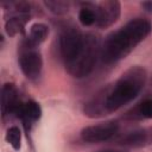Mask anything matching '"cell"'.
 Segmentation results:
<instances>
[{"label":"cell","instance_id":"cell-1","mask_svg":"<svg viewBox=\"0 0 152 152\" xmlns=\"http://www.w3.org/2000/svg\"><path fill=\"white\" fill-rule=\"evenodd\" d=\"M151 31V24L145 19H133L119 31L112 33L101 48V57L106 63L125 58Z\"/></svg>","mask_w":152,"mask_h":152},{"label":"cell","instance_id":"cell-2","mask_svg":"<svg viewBox=\"0 0 152 152\" xmlns=\"http://www.w3.org/2000/svg\"><path fill=\"white\" fill-rule=\"evenodd\" d=\"M146 81V71L140 66H133L121 75L114 89L104 100V108L108 112H114L128 103L142 89Z\"/></svg>","mask_w":152,"mask_h":152},{"label":"cell","instance_id":"cell-3","mask_svg":"<svg viewBox=\"0 0 152 152\" xmlns=\"http://www.w3.org/2000/svg\"><path fill=\"white\" fill-rule=\"evenodd\" d=\"M101 52V48L99 45V40L93 34H88L84 37V45L81 53L70 63L66 64L68 71L74 77H83L87 76L94 68L96 63V58Z\"/></svg>","mask_w":152,"mask_h":152},{"label":"cell","instance_id":"cell-4","mask_svg":"<svg viewBox=\"0 0 152 152\" xmlns=\"http://www.w3.org/2000/svg\"><path fill=\"white\" fill-rule=\"evenodd\" d=\"M84 45V37L76 28L65 30L59 38V49L63 59L68 63L72 62L82 51Z\"/></svg>","mask_w":152,"mask_h":152},{"label":"cell","instance_id":"cell-5","mask_svg":"<svg viewBox=\"0 0 152 152\" xmlns=\"http://www.w3.org/2000/svg\"><path fill=\"white\" fill-rule=\"evenodd\" d=\"M118 124L115 121L101 122L97 125L84 127L81 131V138L87 142H100L108 140L118 132Z\"/></svg>","mask_w":152,"mask_h":152},{"label":"cell","instance_id":"cell-6","mask_svg":"<svg viewBox=\"0 0 152 152\" xmlns=\"http://www.w3.org/2000/svg\"><path fill=\"white\" fill-rule=\"evenodd\" d=\"M120 2L116 0L103 1L97 6L95 11L96 24L99 27H108L113 25L120 17Z\"/></svg>","mask_w":152,"mask_h":152},{"label":"cell","instance_id":"cell-7","mask_svg":"<svg viewBox=\"0 0 152 152\" xmlns=\"http://www.w3.org/2000/svg\"><path fill=\"white\" fill-rule=\"evenodd\" d=\"M19 64L24 75L30 80H34L40 75L42 71V56L39 52L34 50H27L21 53L19 58Z\"/></svg>","mask_w":152,"mask_h":152},{"label":"cell","instance_id":"cell-8","mask_svg":"<svg viewBox=\"0 0 152 152\" xmlns=\"http://www.w3.org/2000/svg\"><path fill=\"white\" fill-rule=\"evenodd\" d=\"M18 97H17V89L14 84L6 83L1 89V112L2 115H7L10 113L15 112L18 107Z\"/></svg>","mask_w":152,"mask_h":152},{"label":"cell","instance_id":"cell-9","mask_svg":"<svg viewBox=\"0 0 152 152\" xmlns=\"http://www.w3.org/2000/svg\"><path fill=\"white\" fill-rule=\"evenodd\" d=\"M49 34V27L45 24L42 23H36L30 27V32H28V45L30 46H37L39 44H42L46 37Z\"/></svg>","mask_w":152,"mask_h":152},{"label":"cell","instance_id":"cell-10","mask_svg":"<svg viewBox=\"0 0 152 152\" xmlns=\"http://www.w3.org/2000/svg\"><path fill=\"white\" fill-rule=\"evenodd\" d=\"M145 140H146V133L144 131H134L125 135L121 139V144L129 145V146H139V145H142Z\"/></svg>","mask_w":152,"mask_h":152},{"label":"cell","instance_id":"cell-11","mask_svg":"<svg viewBox=\"0 0 152 152\" xmlns=\"http://www.w3.org/2000/svg\"><path fill=\"white\" fill-rule=\"evenodd\" d=\"M25 20H26L25 17H14V18H11L10 20H7L6 25H5L7 34L8 36H14L18 32H21L23 27H24V24H25Z\"/></svg>","mask_w":152,"mask_h":152},{"label":"cell","instance_id":"cell-12","mask_svg":"<svg viewBox=\"0 0 152 152\" xmlns=\"http://www.w3.org/2000/svg\"><path fill=\"white\" fill-rule=\"evenodd\" d=\"M44 5L55 14H64L69 11V2L62 0H46L44 1Z\"/></svg>","mask_w":152,"mask_h":152},{"label":"cell","instance_id":"cell-13","mask_svg":"<svg viewBox=\"0 0 152 152\" xmlns=\"http://www.w3.org/2000/svg\"><path fill=\"white\" fill-rule=\"evenodd\" d=\"M6 140L7 142H10V145L14 148V150H19L20 148V141H21V133H20V129L15 126L13 127H10L7 129V133H6Z\"/></svg>","mask_w":152,"mask_h":152},{"label":"cell","instance_id":"cell-14","mask_svg":"<svg viewBox=\"0 0 152 152\" xmlns=\"http://www.w3.org/2000/svg\"><path fill=\"white\" fill-rule=\"evenodd\" d=\"M78 19H80L82 25L90 26L94 23H96V14L90 8H82L78 13Z\"/></svg>","mask_w":152,"mask_h":152},{"label":"cell","instance_id":"cell-15","mask_svg":"<svg viewBox=\"0 0 152 152\" xmlns=\"http://www.w3.org/2000/svg\"><path fill=\"white\" fill-rule=\"evenodd\" d=\"M139 112L144 118L152 119V100L144 101L139 107Z\"/></svg>","mask_w":152,"mask_h":152},{"label":"cell","instance_id":"cell-16","mask_svg":"<svg viewBox=\"0 0 152 152\" xmlns=\"http://www.w3.org/2000/svg\"><path fill=\"white\" fill-rule=\"evenodd\" d=\"M142 6L147 12H152V1H145L142 2Z\"/></svg>","mask_w":152,"mask_h":152},{"label":"cell","instance_id":"cell-17","mask_svg":"<svg viewBox=\"0 0 152 152\" xmlns=\"http://www.w3.org/2000/svg\"><path fill=\"white\" fill-rule=\"evenodd\" d=\"M99 152H120V151H109V150H107V151H99Z\"/></svg>","mask_w":152,"mask_h":152}]
</instances>
